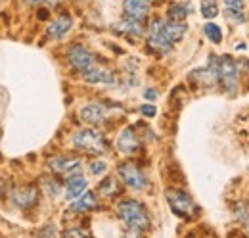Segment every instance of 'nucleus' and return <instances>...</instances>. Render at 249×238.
I'll return each instance as SVG.
<instances>
[{
    "label": "nucleus",
    "instance_id": "f257e3e1",
    "mask_svg": "<svg viewBox=\"0 0 249 238\" xmlns=\"http://www.w3.org/2000/svg\"><path fill=\"white\" fill-rule=\"evenodd\" d=\"M117 215L121 217L124 225L128 229H136V231H146L150 227V215L144 204L136 202V200H123L117 206Z\"/></svg>",
    "mask_w": 249,
    "mask_h": 238
},
{
    "label": "nucleus",
    "instance_id": "f03ea898",
    "mask_svg": "<svg viewBox=\"0 0 249 238\" xmlns=\"http://www.w3.org/2000/svg\"><path fill=\"white\" fill-rule=\"evenodd\" d=\"M73 146L85 154H92V156H98V154H104L107 150V142L104 139V135L96 129H81L75 133L73 137Z\"/></svg>",
    "mask_w": 249,
    "mask_h": 238
},
{
    "label": "nucleus",
    "instance_id": "7ed1b4c3",
    "mask_svg": "<svg viewBox=\"0 0 249 238\" xmlns=\"http://www.w3.org/2000/svg\"><path fill=\"white\" fill-rule=\"evenodd\" d=\"M165 196H167V202H169V206H171L175 215H178L182 219H192L197 213V206L194 204V200L190 198V194H186L184 190L169 188Z\"/></svg>",
    "mask_w": 249,
    "mask_h": 238
},
{
    "label": "nucleus",
    "instance_id": "20e7f679",
    "mask_svg": "<svg viewBox=\"0 0 249 238\" xmlns=\"http://www.w3.org/2000/svg\"><path fill=\"white\" fill-rule=\"evenodd\" d=\"M173 40L169 39V35L165 33V21L163 20H152V23H150V29H148V46L152 48V50H156L159 54H165V52H169L171 48H173Z\"/></svg>",
    "mask_w": 249,
    "mask_h": 238
},
{
    "label": "nucleus",
    "instance_id": "39448f33",
    "mask_svg": "<svg viewBox=\"0 0 249 238\" xmlns=\"http://www.w3.org/2000/svg\"><path fill=\"white\" fill-rule=\"evenodd\" d=\"M218 81L230 94L238 89V67H236V61L228 54L218 58Z\"/></svg>",
    "mask_w": 249,
    "mask_h": 238
},
{
    "label": "nucleus",
    "instance_id": "423d86ee",
    "mask_svg": "<svg viewBox=\"0 0 249 238\" xmlns=\"http://www.w3.org/2000/svg\"><path fill=\"white\" fill-rule=\"evenodd\" d=\"M117 173H119V177L123 178L124 184H128V186H132V188H144V186L148 184V178L142 173V169H140L138 165H134L132 161L121 163L119 169H117Z\"/></svg>",
    "mask_w": 249,
    "mask_h": 238
},
{
    "label": "nucleus",
    "instance_id": "0eeeda50",
    "mask_svg": "<svg viewBox=\"0 0 249 238\" xmlns=\"http://www.w3.org/2000/svg\"><path fill=\"white\" fill-rule=\"evenodd\" d=\"M67 60H69V63H71L77 71H81V73L94 65L92 54H90L85 46H81V44H75V46H71V48L67 50Z\"/></svg>",
    "mask_w": 249,
    "mask_h": 238
},
{
    "label": "nucleus",
    "instance_id": "6e6552de",
    "mask_svg": "<svg viewBox=\"0 0 249 238\" xmlns=\"http://www.w3.org/2000/svg\"><path fill=\"white\" fill-rule=\"evenodd\" d=\"M48 167L54 171V173H60V175H73V173H79L81 171V161L77 158H52L48 159Z\"/></svg>",
    "mask_w": 249,
    "mask_h": 238
},
{
    "label": "nucleus",
    "instance_id": "1a4fd4ad",
    "mask_svg": "<svg viewBox=\"0 0 249 238\" xmlns=\"http://www.w3.org/2000/svg\"><path fill=\"white\" fill-rule=\"evenodd\" d=\"M83 79L87 81V83H106V85H111V83H115V75H113V71H109V69H106V67H89L87 71H83Z\"/></svg>",
    "mask_w": 249,
    "mask_h": 238
},
{
    "label": "nucleus",
    "instance_id": "9d476101",
    "mask_svg": "<svg viewBox=\"0 0 249 238\" xmlns=\"http://www.w3.org/2000/svg\"><path fill=\"white\" fill-rule=\"evenodd\" d=\"M124 16L134 20H144L150 14V0H124Z\"/></svg>",
    "mask_w": 249,
    "mask_h": 238
},
{
    "label": "nucleus",
    "instance_id": "9b49d317",
    "mask_svg": "<svg viewBox=\"0 0 249 238\" xmlns=\"http://www.w3.org/2000/svg\"><path fill=\"white\" fill-rule=\"evenodd\" d=\"M36 194H38L36 188H33V186H21V188L14 190L12 200H14V204H16L18 208L27 209L36 202Z\"/></svg>",
    "mask_w": 249,
    "mask_h": 238
},
{
    "label": "nucleus",
    "instance_id": "f8f14e48",
    "mask_svg": "<svg viewBox=\"0 0 249 238\" xmlns=\"http://www.w3.org/2000/svg\"><path fill=\"white\" fill-rule=\"evenodd\" d=\"M106 116H107V112H106V108H104L102 104H90V106H85V108L81 110V119H83L85 123H90V125H100V123H104V121H106Z\"/></svg>",
    "mask_w": 249,
    "mask_h": 238
},
{
    "label": "nucleus",
    "instance_id": "ddd939ff",
    "mask_svg": "<svg viewBox=\"0 0 249 238\" xmlns=\"http://www.w3.org/2000/svg\"><path fill=\"white\" fill-rule=\"evenodd\" d=\"M117 146L124 154H134L136 150L140 148V140H138V137H136V133L132 129H124L123 133L119 135Z\"/></svg>",
    "mask_w": 249,
    "mask_h": 238
},
{
    "label": "nucleus",
    "instance_id": "4468645a",
    "mask_svg": "<svg viewBox=\"0 0 249 238\" xmlns=\"http://www.w3.org/2000/svg\"><path fill=\"white\" fill-rule=\"evenodd\" d=\"M71 25H73V20H71L67 14H63V16L56 18V20L48 25V37H50V39H62L63 35L71 29Z\"/></svg>",
    "mask_w": 249,
    "mask_h": 238
},
{
    "label": "nucleus",
    "instance_id": "2eb2a0df",
    "mask_svg": "<svg viewBox=\"0 0 249 238\" xmlns=\"http://www.w3.org/2000/svg\"><path fill=\"white\" fill-rule=\"evenodd\" d=\"M115 31L128 35V37H142L144 35V25H142V20H134V18H126L123 21H119L115 25Z\"/></svg>",
    "mask_w": 249,
    "mask_h": 238
},
{
    "label": "nucleus",
    "instance_id": "dca6fc26",
    "mask_svg": "<svg viewBox=\"0 0 249 238\" xmlns=\"http://www.w3.org/2000/svg\"><path fill=\"white\" fill-rule=\"evenodd\" d=\"M224 12L234 21L246 20V0H224Z\"/></svg>",
    "mask_w": 249,
    "mask_h": 238
},
{
    "label": "nucleus",
    "instance_id": "f3484780",
    "mask_svg": "<svg viewBox=\"0 0 249 238\" xmlns=\"http://www.w3.org/2000/svg\"><path fill=\"white\" fill-rule=\"evenodd\" d=\"M87 190V178L83 175H71L67 180V200H75L79 198L83 192Z\"/></svg>",
    "mask_w": 249,
    "mask_h": 238
},
{
    "label": "nucleus",
    "instance_id": "a211bd4d",
    "mask_svg": "<svg viewBox=\"0 0 249 238\" xmlns=\"http://www.w3.org/2000/svg\"><path fill=\"white\" fill-rule=\"evenodd\" d=\"M186 23L184 21H175V20H169V21H165V33L169 35V39L173 40V42H178V40H182L184 39V35H186Z\"/></svg>",
    "mask_w": 249,
    "mask_h": 238
},
{
    "label": "nucleus",
    "instance_id": "6ab92c4d",
    "mask_svg": "<svg viewBox=\"0 0 249 238\" xmlns=\"http://www.w3.org/2000/svg\"><path fill=\"white\" fill-rule=\"evenodd\" d=\"M96 208V196H94V192H83L81 196H79V200L71 206L73 211H90V209Z\"/></svg>",
    "mask_w": 249,
    "mask_h": 238
},
{
    "label": "nucleus",
    "instance_id": "aec40b11",
    "mask_svg": "<svg viewBox=\"0 0 249 238\" xmlns=\"http://www.w3.org/2000/svg\"><path fill=\"white\" fill-rule=\"evenodd\" d=\"M192 14V6L190 4H171L169 8V20H175V21H184L188 16Z\"/></svg>",
    "mask_w": 249,
    "mask_h": 238
},
{
    "label": "nucleus",
    "instance_id": "412c9836",
    "mask_svg": "<svg viewBox=\"0 0 249 238\" xmlns=\"http://www.w3.org/2000/svg\"><path fill=\"white\" fill-rule=\"evenodd\" d=\"M98 192H100V194H104V196H109V198H111V196H115V194H119V192H121V186H119L117 178L107 177L104 182H100Z\"/></svg>",
    "mask_w": 249,
    "mask_h": 238
},
{
    "label": "nucleus",
    "instance_id": "4be33fe9",
    "mask_svg": "<svg viewBox=\"0 0 249 238\" xmlns=\"http://www.w3.org/2000/svg\"><path fill=\"white\" fill-rule=\"evenodd\" d=\"M203 31H205V37L211 40V42H215V44H218L220 40H222V31H220V27H218L217 23H213V21H209L205 27H203Z\"/></svg>",
    "mask_w": 249,
    "mask_h": 238
},
{
    "label": "nucleus",
    "instance_id": "5701e85b",
    "mask_svg": "<svg viewBox=\"0 0 249 238\" xmlns=\"http://www.w3.org/2000/svg\"><path fill=\"white\" fill-rule=\"evenodd\" d=\"M201 14L207 20H213L218 16V6L215 0H201Z\"/></svg>",
    "mask_w": 249,
    "mask_h": 238
},
{
    "label": "nucleus",
    "instance_id": "b1692460",
    "mask_svg": "<svg viewBox=\"0 0 249 238\" xmlns=\"http://www.w3.org/2000/svg\"><path fill=\"white\" fill-rule=\"evenodd\" d=\"M234 213H236V217H238V221H240V225L242 227H246L249 231V209L246 204H238L236 209H234Z\"/></svg>",
    "mask_w": 249,
    "mask_h": 238
},
{
    "label": "nucleus",
    "instance_id": "393cba45",
    "mask_svg": "<svg viewBox=\"0 0 249 238\" xmlns=\"http://www.w3.org/2000/svg\"><path fill=\"white\" fill-rule=\"evenodd\" d=\"M106 169H107L106 161H92L90 163V173H94V175H102V173H106Z\"/></svg>",
    "mask_w": 249,
    "mask_h": 238
},
{
    "label": "nucleus",
    "instance_id": "a878e982",
    "mask_svg": "<svg viewBox=\"0 0 249 238\" xmlns=\"http://www.w3.org/2000/svg\"><path fill=\"white\" fill-rule=\"evenodd\" d=\"M90 233L89 231H85V229H69V231H65L63 233V237L69 238V237H89Z\"/></svg>",
    "mask_w": 249,
    "mask_h": 238
},
{
    "label": "nucleus",
    "instance_id": "bb28decb",
    "mask_svg": "<svg viewBox=\"0 0 249 238\" xmlns=\"http://www.w3.org/2000/svg\"><path fill=\"white\" fill-rule=\"evenodd\" d=\"M140 112H142V116H146V118H154V116L157 114L156 106H152V104L142 106V108H140Z\"/></svg>",
    "mask_w": 249,
    "mask_h": 238
},
{
    "label": "nucleus",
    "instance_id": "cd10ccee",
    "mask_svg": "<svg viewBox=\"0 0 249 238\" xmlns=\"http://www.w3.org/2000/svg\"><path fill=\"white\" fill-rule=\"evenodd\" d=\"M144 96H146L148 100H154V98L157 96V92L154 89H146V90H144Z\"/></svg>",
    "mask_w": 249,
    "mask_h": 238
},
{
    "label": "nucleus",
    "instance_id": "c85d7f7f",
    "mask_svg": "<svg viewBox=\"0 0 249 238\" xmlns=\"http://www.w3.org/2000/svg\"><path fill=\"white\" fill-rule=\"evenodd\" d=\"M33 4H58L60 0H31Z\"/></svg>",
    "mask_w": 249,
    "mask_h": 238
},
{
    "label": "nucleus",
    "instance_id": "c756f323",
    "mask_svg": "<svg viewBox=\"0 0 249 238\" xmlns=\"http://www.w3.org/2000/svg\"><path fill=\"white\" fill-rule=\"evenodd\" d=\"M38 235H40V237H44V235H56V231H54V229H46V231H40Z\"/></svg>",
    "mask_w": 249,
    "mask_h": 238
},
{
    "label": "nucleus",
    "instance_id": "7c9ffc66",
    "mask_svg": "<svg viewBox=\"0 0 249 238\" xmlns=\"http://www.w3.org/2000/svg\"><path fill=\"white\" fill-rule=\"evenodd\" d=\"M150 2H152V0H150Z\"/></svg>",
    "mask_w": 249,
    "mask_h": 238
}]
</instances>
